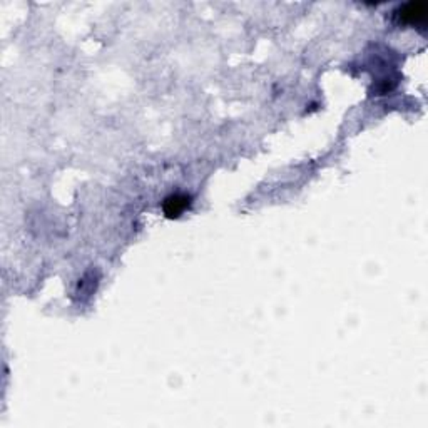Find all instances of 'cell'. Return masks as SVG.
<instances>
[{"instance_id":"2","label":"cell","mask_w":428,"mask_h":428,"mask_svg":"<svg viewBox=\"0 0 428 428\" xmlns=\"http://www.w3.org/2000/svg\"><path fill=\"white\" fill-rule=\"evenodd\" d=\"M191 202H193V199H191V196H187V194L174 193L164 199L163 211L166 214V217L174 219V217H179L183 213H186V209L191 208Z\"/></svg>"},{"instance_id":"1","label":"cell","mask_w":428,"mask_h":428,"mask_svg":"<svg viewBox=\"0 0 428 428\" xmlns=\"http://www.w3.org/2000/svg\"><path fill=\"white\" fill-rule=\"evenodd\" d=\"M397 17L405 25H425L427 22V5L423 2H410L401 5L397 10Z\"/></svg>"}]
</instances>
